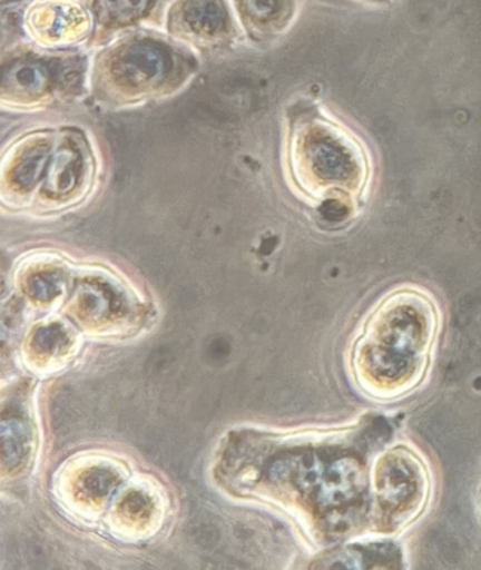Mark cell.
I'll use <instances>...</instances> for the list:
<instances>
[{
	"label": "cell",
	"mask_w": 481,
	"mask_h": 570,
	"mask_svg": "<svg viewBox=\"0 0 481 570\" xmlns=\"http://www.w3.org/2000/svg\"><path fill=\"white\" fill-rule=\"evenodd\" d=\"M184 16L195 31L204 35H215L226 23V12L220 0H189L185 4Z\"/></svg>",
	"instance_id": "cell-5"
},
{
	"label": "cell",
	"mask_w": 481,
	"mask_h": 570,
	"mask_svg": "<svg viewBox=\"0 0 481 570\" xmlns=\"http://www.w3.org/2000/svg\"><path fill=\"white\" fill-rule=\"evenodd\" d=\"M47 163V153L43 150L29 151L14 170V181L23 188L33 186L43 174Z\"/></svg>",
	"instance_id": "cell-8"
},
{
	"label": "cell",
	"mask_w": 481,
	"mask_h": 570,
	"mask_svg": "<svg viewBox=\"0 0 481 570\" xmlns=\"http://www.w3.org/2000/svg\"><path fill=\"white\" fill-rule=\"evenodd\" d=\"M247 12L257 19H268L282 8V0H242Z\"/></svg>",
	"instance_id": "cell-10"
},
{
	"label": "cell",
	"mask_w": 481,
	"mask_h": 570,
	"mask_svg": "<svg viewBox=\"0 0 481 570\" xmlns=\"http://www.w3.org/2000/svg\"><path fill=\"white\" fill-rule=\"evenodd\" d=\"M478 503H479L480 519H481V483H480V488H479Z\"/></svg>",
	"instance_id": "cell-11"
},
{
	"label": "cell",
	"mask_w": 481,
	"mask_h": 570,
	"mask_svg": "<svg viewBox=\"0 0 481 570\" xmlns=\"http://www.w3.org/2000/svg\"><path fill=\"white\" fill-rule=\"evenodd\" d=\"M372 489L370 532L399 535L414 524L430 504L431 471L420 452L405 443H396L375 456Z\"/></svg>",
	"instance_id": "cell-2"
},
{
	"label": "cell",
	"mask_w": 481,
	"mask_h": 570,
	"mask_svg": "<svg viewBox=\"0 0 481 570\" xmlns=\"http://www.w3.org/2000/svg\"><path fill=\"white\" fill-rule=\"evenodd\" d=\"M12 86L19 91L40 92L46 87L47 71L36 65H23L12 70Z\"/></svg>",
	"instance_id": "cell-9"
},
{
	"label": "cell",
	"mask_w": 481,
	"mask_h": 570,
	"mask_svg": "<svg viewBox=\"0 0 481 570\" xmlns=\"http://www.w3.org/2000/svg\"><path fill=\"white\" fill-rule=\"evenodd\" d=\"M149 0H97L99 18L109 23H126L145 13Z\"/></svg>",
	"instance_id": "cell-7"
},
{
	"label": "cell",
	"mask_w": 481,
	"mask_h": 570,
	"mask_svg": "<svg viewBox=\"0 0 481 570\" xmlns=\"http://www.w3.org/2000/svg\"><path fill=\"white\" fill-rule=\"evenodd\" d=\"M441 330L435 299L415 287L394 289L370 311L351 347L357 387L377 401L405 397L424 382Z\"/></svg>",
	"instance_id": "cell-1"
},
{
	"label": "cell",
	"mask_w": 481,
	"mask_h": 570,
	"mask_svg": "<svg viewBox=\"0 0 481 570\" xmlns=\"http://www.w3.org/2000/svg\"><path fill=\"white\" fill-rule=\"evenodd\" d=\"M79 157L72 150H61L52 161L47 178V189L52 194L70 191L77 184Z\"/></svg>",
	"instance_id": "cell-6"
},
{
	"label": "cell",
	"mask_w": 481,
	"mask_h": 570,
	"mask_svg": "<svg viewBox=\"0 0 481 570\" xmlns=\"http://www.w3.org/2000/svg\"><path fill=\"white\" fill-rule=\"evenodd\" d=\"M370 2H385V0H370Z\"/></svg>",
	"instance_id": "cell-12"
},
{
	"label": "cell",
	"mask_w": 481,
	"mask_h": 570,
	"mask_svg": "<svg viewBox=\"0 0 481 570\" xmlns=\"http://www.w3.org/2000/svg\"><path fill=\"white\" fill-rule=\"evenodd\" d=\"M170 68L167 51L151 43L126 47L115 62V73L126 86L141 88L160 82Z\"/></svg>",
	"instance_id": "cell-4"
},
{
	"label": "cell",
	"mask_w": 481,
	"mask_h": 570,
	"mask_svg": "<svg viewBox=\"0 0 481 570\" xmlns=\"http://www.w3.org/2000/svg\"><path fill=\"white\" fill-rule=\"evenodd\" d=\"M301 158L308 186L324 198L353 204L369 181L366 150L352 134L332 121L316 120L304 131Z\"/></svg>",
	"instance_id": "cell-3"
}]
</instances>
